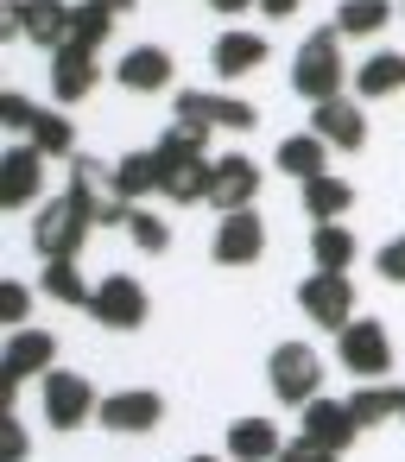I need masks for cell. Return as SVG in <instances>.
<instances>
[{
  "instance_id": "obj_1",
  "label": "cell",
  "mask_w": 405,
  "mask_h": 462,
  "mask_svg": "<svg viewBox=\"0 0 405 462\" xmlns=\"http://www.w3.org/2000/svg\"><path fill=\"white\" fill-rule=\"evenodd\" d=\"M348 83H354V70L342 64V32H336V26L310 32V39L298 45V58H291V89L317 108V102H336Z\"/></svg>"
},
{
  "instance_id": "obj_2",
  "label": "cell",
  "mask_w": 405,
  "mask_h": 462,
  "mask_svg": "<svg viewBox=\"0 0 405 462\" xmlns=\"http://www.w3.org/2000/svg\"><path fill=\"white\" fill-rule=\"evenodd\" d=\"M64 197H70L96 228H127V222H133V203L115 197V165H108V159L77 152V159H70V178H64Z\"/></svg>"
},
{
  "instance_id": "obj_3",
  "label": "cell",
  "mask_w": 405,
  "mask_h": 462,
  "mask_svg": "<svg viewBox=\"0 0 405 462\" xmlns=\"http://www.w3.org/2000/svg\"><path fill=\"white\" fill-rule=\"evenodd\" d=\"M89 228H96V222L58 190V197H45L39 216H32V254H39V260H77L83 241H89Z\"/></svg>"
},
{
  "instance_id": "obj_4",
  "label": "cell",
  "mask_w": 405,
  "mask_h": 462,
  "mask_svg": "<svg viewBox=\"0 0 405 462\" xmlns=\"http://www.w3.org/2000/svg\"><path fill=\"white\" fill-rule=\"evenodd\" d=\"M266 380H272V399L279 405H310V399H323V361H317V348L310 342H279L272 355H266Z\"/></svg>"
},
{
  "instance_id": "obj_5",
  "label": "cell",
  "mask_w": 405,
  "mask_h": 462,
  "mask_svg": "<svg viewBox=\"0 0 405 462\" xmlns=\"http://www.w3.org/2000/svg\"><path fill=\"white\" fill-rule=\"evenodd\" d=\"M7 14V32L39 45V51H64L70 45V26H77V7L70 0H0Z\"/></svg>"
},
{
  "instance_id": "obj_6",
  "label": "cell",
  "mask_w": 405,
  "mask_h": 462,
  "mask_svg": "<svg viewBox=\"0 0 405 462\" xmlns=\"http://www.w3.org/2000/svg\"><path fill=\"white\" fill-rule=\"evenodd\" d=\"M39 405H45V424H51V430H83V424H96V411H102V393H96L83 374H70V367H51V374L39 380Z\"/></svg>"
},
{
  "instance_id": "obj_7",
  "label": "cell",
  "mask_w": 405,
  "mask_h": 462,
  "mask_svg": "<svg viewBox=\"0 0 405 462\" xmlns=\"http://www.w3.org/2000/svg\"><path fill=\"white\" fill-rule=\"evenodd\" d=\"M336 361L354 374V380H386L392 367V336L380 317H354L348 329H336Z\"/></svg>"
},
{
  "instance_id": "obj_8",
  "label": "cell",
  "mask_w": 405,
  "mask_h": 462,
  "mask_svg": "<svg viewBox=\"0 0 405 462\" xmlns=\"http://www.w3.org/2000/svg\"><path fill=\"white\" fill-rule=\"evenodd\" d=\"M89 317L102 323V329H140L146 317H152V298H146V285L133 279V273H108L102 285H96V298H89Z\"/></svg>"
},
{
  "instance_id": "obj_9",
  "label": "cell",
  "mask_w": 405,
  "mask_h": 462,
  "mask_svg": "<svg viewBox=\"0 0 405 462\" xmlns=\"http://www.w3.org/2000/svg\"><path fill=\"white\" fill-rule=\"evenodd\" d=\"M298 310L317 329H348L354 323V285H348V273H310L298 285Z\"/></svg>"
},
{
  "instance_id": "obj_10",
  "label": "cell",
  "mask_w": 405,
  "mask_h": 462,
  "mask_svg": "<svg viewBox=\"0 0 405 462\" xmlns=\"http://www.w3.org/2000/svg\"><path fill=\"white\" fill-rule=\"evenodd\" d=\"M39 190H45V152L32 140L0 152V203L7 209H39Z\"/></svg>"
},
{
  "instance_id": "obj_11",
  "label": "cell",
  "mask_w": 405,
  "mask_h": 462,
  "mask_svg": "<svg viewBox=\"0 0 405 462\" xmlns=\"http://www.w3.org/2000/svg\"><path fill=\"white\" fill-rule=\"evenodd\" d=\"M253 197H260V159H247V152H222L216 171H209V209L235 216V209H253Z\"/></svg>"
},
{
  "instance_id": "obj_12",
  "label": "cell",
  "mask_w": 405,
  "mask_h": 462,
  "mask_svg": "<svg viewBox=\"0 0 405 462\" xmlns=\"http://www.w3.org/2000/svg\"><path fill=\"white\" fill-rule=\"evenodd\" d=\"M159 418H165V399H159L152 386H127V393H108V399H102V411H96V424H102V430H115V437H140V430H159Z\"/></svg>"
},
{
  "instance_id": "obj_13",
  "label": "cell",
  "mask_w": 405,
  "mask_h": 462,
  "mask_svg": "<svg viewBox=\"0 0 405 462\" xmlns=\"http://www.w3.org/2000/svg\"><path fill=\"white\" fill-rule=\"evenodd\" d=\"M310 134L329 146V152H361L367 146V115L354 96H336V102H317L310 108Z\"/></svg>"
},
{
  "instance_id": "obj_14",
  "label": "cell",
  "mask_w": 405,
  "mask_h": 462,
  "mask_svg": "<svg viewBox=\"0 0 405 462\" xmlns=\"http://www.w3.org/2000/svg\"><path fill=\"white\" fill-rule=\"evenodd\" d=\"M0 367H7V380L20 386V380H45L51 367H58V336L51 329H7V355H0Z\"/></svg>"
},
{
  "instance_id": "obj_15",
  "label": "cell",
  "mask_w": 405,
  "mask_h": 462,
  "mask_svg": "<svg viewBox=\"0 0 405 462\" xmlns=\"http://www.w3.org/2000/svg\"><path fill=\"white\" fill-rule=\"evenodd\" d=\"M209 254H216V266H253V260L266 254V222H260L253 209H235V216H222V222H216V241H209Z\"/></svg>"
},
{
  "instance_id": "obj_16",
  "label": "cell",
  "mask_w": 405,
  "mask_h": 462,
  "mask_svg": "<svg viewBox=\"0 0 405 462\" xmlns=\"http://www.w3.org/2000/svg\"><path fill=\"white\" fill-rule=\"evenodd\" d=\"M171 77H178V58H171L165 45H133V51L115 64V83L133 89V96H159V89H171Z\"/></svg>"
},
{
  "instance_id": "obj_17",
  "label": "cell",
  "mask_w": 405,
  "mask_h": 462,
  "mask_svg": "<svg viewBox=\"0 0 405 462\" xmlns=\"http://www.w3.org/2000/svg\"><path fill=\"white\" fill-rule=\"evenodd\" d=\"M266 58H272V45H266L260 32H241V26H228V32L209 45V64H216V77H222V83H241V77H253Z\"/></svg>"
},
{
  "instance_id": "obj_18",
  "label": "cell",
  "mask_w": 405,
  "mask_h": 462,
  "mask_svg": "<svg viewBox=\"0 0 405 462\" xmlns=\"http://www.w3.org/2000/svg\"><path fill=\"white\" fill-rule=\"evenodd\" d=\"M304 437L342 456V449H348V443L361 437V424H354L348 399H310V405H304Z\"/></svg>"
},
{
  "instance_id": "obj_19",
  "label": "cell",
  "mask_w": 405,
  "mask_h": 462,
  "mask_svg": "<svg viewBox=\"0 0 405 462\" xmlns=\"http://www.w3.org/2000/svg\"><path fill=\"white\" fill-rule=\"evenodd\" d=\"M96 51H77V45H64V51H51V89H58V102H89L96 96Z\"/></svg>"
},
{
  "instance_id": "obj_20",
  "label": "cell",
  "mask_w": 405,
  "mask_h": 462,
  "mask_svg": "<svg viewBox=\"0 0 405 462\" xmlns=\"http://www.w3.org/2000/svg\"><path fill=\"white\" fill-rule=\"evenodd\" d=\"M272 165L285 171V178H298V184H310V178H323L329 171V146L304 127V134H285L279 140V152H272Z\"/></svg>"
},
{
  "instance_id": "obj_21",
  "label": "cell",
  "mask_w": 405,
  "mask_h": 462,
  "mask_svg": "<svg viewBox=\"0 0 405 462\" xmlns=\"http://www.w3.org/2000/svg\"><path fill=\"white\" fill-rule=\"evenodd\" d=\"M159 184H165V165H159V152H152V146H146V152H121V159H115V197H121V203H146Z\"/></svg>"
},
{
  "instance_id": "obj_22",
  "label": "cell",
  "mask_w": 405,
  "mask_h": 462,
  "mask_svg": "<svg viewBox=\"0 0 405 462\" xmlns=\"http://www.w3.org/2000/svg\"><path fill=\"white\" fill-rule=\"evenodd\" d=\"M399 89H405V51H373V58L354 64V96L361 102H386Z\"/></svg>"
},
{
  "instance_id": "obj_23",
  "label": "cell",
  "mask_w": 405,
  "mask_h": 462,
  "mask_svg": "<svg viewBox=\"0 0 405 462\" xmlns=\"http://www.w3.org/2000/svg\"><path fill=\"white\" fill-rule=\"evenodd\" d=\"M348 209H354V184H348V178L323 171V178H310V184H304V216H310V228L342 222Z\"/></svg>"
},
{
  "instance_id": "obj_24",
  "label": "cell",
  "mask_w": 405,
  "mask_h": 462,
  "mask_svg": "<svg viewBox=\"0 0 405 462\" xmlns=\"http://www.w3.org/2000/svg\"><path fill=\"white\" fill-rule=\"evenodd\" d=\"M399 405H405V386H392V380H354V393H348V411H354L361 430L399 418Z\"/></svg>"
},
{
  "instance_id": "obj_25",
  "label": "cell",
  "mask_w": 405,
  "mask_h": 462,
  "mask_svg": "<svg viewBox=\"0 0 405 462\" xmlns=\"http://www.w3.org/2000/svg\"><path fill=\"white\" fill-rule=\"evenodd\" d=\"M279 430L272 418H235L228 424V462H279Z\"/></svg>"
},
{
  "instance_id": "obj_26",
  "label": "cell",
  "mask_w": 405,
  "mask_h": 462,
  "mask_svg": "<svg viewBox=\"0 0 405 462\" xmlns=\"http://www.w3.org/2000/svg\"><path fill=\"white\" fill-rule=\"evenodd\" d=\"M39 291L58 298V304H70V310H89V298H96V285L83 279L77 260H45V266H39Z\"/></svg>"
},
{
  "instance_id": "obj_27",
  "label": "cell",
  "mask_w": 405,
  "mask_h": 462,
  "mask_svg": "<svg viewBox=\"0 0 405 462\" xmlns=\"http://www.w3.org/2000/svg\"><path fill=\"white\" fill-rule=\"evenodd\" d=\"M354 254H361V241H354L342 222L310 228V266H317V273H348V266H354Z\"/></svg>"
},
{
  "instance_id": "obj_28",
  "label": "cell",
  "mask_w": 405,
  "mask_h": 462,
  "mask_svg": "<svg viewBox=\"0 0 405 462\" xmlns=\"http://www.w3.org/2000/svg\"><path fill=\"white\" fill-rule=\"evenodd\" d=\"M392 20V0H342L336 7V32L342 39H373Z\"/></svg>"
},
{
  "instance_id": "obj_29",
  "label": "cell",
  "mask_w": 405,
  "mask_h": 462,
  "mask_svg": "<svg viewBox=\"0 0 405 462\" xmlns=\"http://www.w3.org/2000/svg\"><path fill=\"white\" fill-rule=\"evenodd\" d=\"M32 146L45 152V159H77V127H70V115H58V108H45L39 115V127H32Z\"/></svg>"
},
{
  "instance_id": "obj_30",
  "label": "cell",
  "mask_w": 405,
  "mask_h": 462,
  "mask_svg": "<svg viewBox=\"0 0 405 462\" xmlns=\"http://www.w3.org/2000/svg\"><path fill=\"white\" fill-rule=\"evenodd\" d=\"M108 32H115V14H102V7H89V0H83V7H77V26H70V45H77V51H102Z\"/></svg>"
},
{
  "instance_id": "obj_31",
  "label": "cell",
  "mask_w": 405,
  "mask_h": 462,
  "mask_svg": "<svg viewBox=\"0 0 405 462\" xmlns=\"http://www.w3.org/2000/svg\"><path fill=\"white\" fill-rule=\"evenodd\" d=\"M127 235H133V247H140V254H165V247H171V222H165V216H152V209H140V203H133Z\"/></svg>"
},
{
  "instance_id": "obj_32",
  "label": "cell",
  "mask_w": 405,
  "mask_h": 462,
  "mask_svg": "<svg viewBox=\"0 0 405 462\" xmlns=\"http://www.w3.org/2000/svg\"><path fill=\"white\" fill-rule=\"evenodd\" d=\"M178 127L216 134V96L209 89H178Z\"/></svg>"
},
{
  "instance_id": "obj_33",
  "label": "cell",
  "mask_w": 405,
  "mask_h": 462,
  "mask_svg": "<svg viewBox=\"0 0 405 462\" xmlns=\"http://www.w3.org/2000/svg\"><path fill=\"white\" fill-rule=\"evenodd\" d=\"M39 102L32 96H20V89H7V96H0V127H7V134H26L32 140V127H39Z\"/></svg>"
},
{
  "instance_id": "obj_34",
  "label": "cell",
  "mask_w": 405,
  "mask_h": 462,
  "mask_svg": "<svg viewBox=\"0 0 405 462\" xmlns=\"http://www.w3.org/2000/svg\"><path fill=\"white\" fill-rule=\"evenodd\" d=\"M26 317H32V285L0 279V323H7V329H26Z\"/></svg>"
},
{
  "instance_id": "obj_35",
  "label": "cell",
  "mask_w": 405,
  "mask_h": 462,
  "mask_svg": "<svg viewBox=\"0 0 405 462\" xmlns=\"http://www.w3.org/2000/svg\"><path fill=\"white\" fill-rule=\"evenodd\" d=\"M216 127H228V134H253V127H260V108L241 102V96H216Z\"/></svg>"
},
{
  "instance_id": "obj_36",
  "label": "cell",
  "mask_w": 405,
  "mask_h": 462,
  "mask_svg": "<svg viewBox=\"0 0 405 462\" xmlns=\"http://www.w3.org/2000/svg\"><path fill=\"white\" fill-rule=\"evenodd\" d=\"M32 456V437H26V424L7 411V418H0V462H26Z\"/></svg>"
},
{
  "instance_id": "obj_37",
  "label": "cell",
  "mask_w": 405,
  "mask_h": 462,
  "mask_svg": "<svg viewBox=\"0 0 405 462\" xmlns=\"http://www.w3.org/2000/svg\"><path fill=\"white\" fill-rule=\"evenodd\" d=\"M373 273H380L386 285H405V235H392V241L373 254Z\"/></svg>"
},
{
  "instance_id": "obj_38",
  "label": "cell",
  "mask_w": 405,
  "mask_h": 462,
  "mask_svg": "<svg viewBox=\"0 0 405 462\" xmlns=\"http://www.w3.org/2000/svg\"><path fill=\"white\" fill-rule=\"evenodd\" d=\"M279 462H342L336 449H323V443H310V437H298V443H285L279 449Z\"/></svg>"
},
{
  "instance_id": "obj_39",
  "label": "cell",
  "mask_w": 405,
  "mask_h": 462,
  "mask_svg": "<svg viewBox=\"0 0 405 462\" xmlns=\"http://www.w3.org/2000/svg\"><path fill=\"white\" fill-rule=\"evenodd\" d=\"M260 0H209V14H222V20H241V14H253Z\"/></svg>"
},
{
  "instance_id": "obj_40",
  "label": "cell",
  "mask_w": 405,
  "mask_h": 462,
  "mask_svg": "<svg viewBox=\"0 0 405 462\" xmlns=\"http://www.w3.org/2000/svg\"><path fill=\"white\" fill-rule=\"evenodd\" d=\"M298 7H304V0H260V14H266V20H291Z\"/></svg>"
},
{
  "instance_id": "obj_41",
  "label": "cell",
  "mask_w": 405,
  "mask_h": 462,
  "mask_svg": "<svg viewBox=\"0 0 405 462\" xmlns=\"http://www.w3.org/2000/svg\"><path fill=\"white\" fill-rule=\"evenodd\" d=\"M89 7H102V14H115V20H121V14H133V0H89Z\"/></svg>"
},
{
  "instance_id": "obj_42",
  "label": "cell",
  "mask_w": 405,
  "mask_h": 462,
  "mask_svg": "<svg viewBox=\"0 0 405 462\" xmlns=\"http://www.w3.org/2000/svg\"><path fill=\"white\" fill-rule=\"evenodd\" d=\"M190 462H222V456H190Z\"/></svg>"
},
{
  "instance_id": "obj_43",
  "label": "cell",
  "mask_w": 405,
  "mask_h": 462,
  "mask_svg": "<svg viewBox=\"0 0 405 462\" xmlns=\"http://www.w3.org/2000/svg\"><path fill=\"white\" fill-rule=\"evenodd\" d=\"M399 20H405V0H399Z\"/></svg>"
},
{
  "instance_id": "obj_44",
  "label": "cell",
  "mask_w": 405,
  "mask_h": 462,
  "mask_svg": "<svg viewBox=\"0 0 405 462\" xmlns=\"http://www.w3.org/2000/svg\"><path fill=\"white\" fill-rule=\"evenodd\" d=\"M399 424H405V405H399Z\"/></svg>"
}]
</instances>
